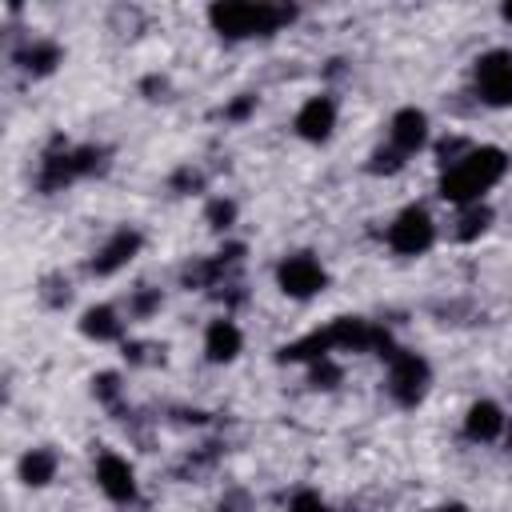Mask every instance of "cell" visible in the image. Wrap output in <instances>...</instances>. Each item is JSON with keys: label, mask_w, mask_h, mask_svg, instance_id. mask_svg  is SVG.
<instances>
[{"label": "cell", "mask_w": 512, "mask_h": 512, "mask_svg": "<svg viewBox=\"0 0 512 512\" xmlns=\"http://www.w3.org/2000/svg\"><path fill=\"white\" fill-rule=\"evenodd\" d=\"M432 244H436V220L428 216V208L408 204V208H400L392 216V224H388V248L396 256H424Z\"/></svg>", "instance_id": "5"}, {"label": "cell", "mask_w": 512, "mask_h": 512, "mask_svg": "<svg viewBox=\"0 0 512 512\" xmlns=\"http://www.w3.org/2000/svg\"><path fill=\"white\" fill-rule=\"evenodd\" d=\"M424 144H428V116L420 108H412V104L400 108V112H392V120H388V152H396L400 160H408Z\"/></svg>", "instance_id": "7"}, {"label": "cell", "mask_w": 512, "mask_h": 512, "mask_svg": "<svg viewBox=\"0 0 512 512\" xmlns=\"http://www.w3.org/2000/svg\"><path fill=\"white\" fill-rule=\"evenodd\" d=\"M504 432H508V416H504V408H500L496 400H476V404L468 408V416H464V436H468V440L492 444V440H500Z\"/></svg>", "instance_id": "11"}, {"label": "cell", "mask_w": 512, "mask_h": 512, "mask_svg": "<svg viewBox=\"0 0 512 512\" xmlns=\"http://www.w3.org/2000/svg\"><path fill=\"white\" fill-rule=\"evenodd\" d=\"M292 128H296L300 140H308V144H324V140L332 136V128H336V100L324 96V92H320V96H308V100L300 104Z\"/></svg>", "instance_id": "8"}, {"label": "cell", "mask_w": 512, "mask_h": 512, "mask_svg": "<svg viewBox=\"0 0 512 512\" xmlns=\"http://www.w3.org/2000/svg\"><path fill=\"white\" fill-rule=\"evenodd\" d=\"M296 12L284 4H268V0H220L208 8V24L224 36V40H252V36H272L280 32Z\"/></svg>", "instance_id": "2"}, {"label": "cell", "mask_w": 512, "mask_h": 512, "mask_svg": "<svg viewBox=\"0 0 512 512\" xmlns=\"http://www.w3.org/2000/svg\"><path fill=\"white\" fill-rule=\"evenodd\" d=\"M240 348H244V332L236 328V320L220 316V320L208 324V332H204V356L212 364H232L240 356Z\"/></svg>", "instance_id": "12"}, {"label": "cell", "mask_w": 512, "mask_h": 512, "mask_svg": "<svg viewBox=\"0 0 512 512\" xmlns=\"http://www.w3.org/2000/svg\"><path fill=\"white\" fill-rule=\"evenodd\" d=\"M140 232L136 228H120V232H112L108 240H104V248L92 256V272L96 276H112V272H120L136 252H140Z\"/></svg>", "instance_id": "10"}, {"label": "cell", "mask_w": 512, "mask_h": 512, "mask_svg": "<svg viewBox=\"0 0 512 512\" xmlns=\"http://www.w3.org/2000/svg\"><path fill=\"white\" fill-rule=\"evenodd\" d=\"M24 60H28L24 68H32V72H48V68L60 60V48H56V44H32V48L24 52Z\"/></svg>", "instance_id": "16"}, {"label": "cell", "mask_w": 512, "mask_h": 512, "mask_svg": "<svg viewBox=\"0 0 512 512\" xmlns=\"http://www.w3.org/2000/svg\"><path fill=\"white\" fill-rule=\"evenodd\" d=\"M472 88L488 108H512V52L488 48L472 64Z\"/></svg>", "instance_id": "4"}, {"label": "cell", "mask_w": 512, "mask_h": 512, "mask_svg": "<svg viewBox=\"0 0 512 512\" xmlns=\"http://www.w3.org/2000/svg\"><path fill=\"white\" fill-rule=\"evenodd\" d=\"M232 212H236V208H232V204H224V200H216V204L208 208V216L216 220V228H228V220H232Z\"/></svg>", "instance_id": "18"}, {"label": "cell", "mask_w": 512, "mask_h": 512, "mask_svg": "<svg viewBox=\"0 0 512 512\" xmlns=\"http://www.w3.org/2000/svg\"><path fill=\"white\" fill-rule=\"evenodd\" d=\"M508 172V152L496 148V144H468L460 156H448L444 160V172H440V184L436 192L456 204V208H472L480 204Z\"/></svg>", "instance_id": "1"}, {"label": "cell", "mask_w": 512, "mask_h": 512, "mask_svg": "<svg viewBox=\"0 0 512 512\" xmlns=\"http://www.w3.org/2000/svg\"><path fill=\"white\" fill-rule=\"evenodd\" d=\"M500 16H504V20L512 24V4H504V8H500Z\"/></svg>", "instance_id": "20"}, {"label": "cell", "mask_w": 512, "mask_h": 512, "mask_svg": "<svg viewBox=\"0 0 512 512\" xmlns=\"http://www.w3.org/2000/svg\"><path fill=\"white\" fill-rule=\"evenodd\" d=\"M52 476H56V452H48V448H28V452L20 456V480H24V484L44 488Z\"/></svg>", "instance_id": "14"}, {"label": "cell", "mask_w": 512, "mask_h": 512, "mask_svg": "<svg viewBox=\"0 0 512 512\" xmlns=\"http://www.w3.org/2000/svg\"><path fill=\"white\" fill-rule=\"evenodd\" d=\"M276 284L292 300H312L316 292H324L328 272H324V264L312 252H292V256H284L276 264Z\"/></svg>", "instance_id": "6"}, {"label": "cell", "mask_w": 512, "mask_h": 512, "mask_svg": "<svg viewBox=\"0 0 512 512\" xmlns=\"http://www.w3.org/2000/svg\"><path fill=\"white\" fill-rule=\"evenodd\" d=\"M96 488L108 500H116V504L136 500V472H132V464L124 456H116V452H100V460H96Z\"/></svg>", "instance_id": "9"}, {"label": "cell", "mask_w": 512, "mask_h": 512, "mask_svg": "<svg viewBox=\"0 0 512 512\" xmlns=\"http://www.w3.org/2000/svg\"><path fill=\"white\" fill-rule=\"evenodd\" d=\"M288 512H332V508H328V504H324L316 492H296Z\"/></svg>", "instance_id": "17"}, {"label": "cell", "mask_w": 512, "mask_h": 512, "mask_svg": "<svg viewBox=\"0 0 512 512\" xmlns=\"http://www.w3.org/2000/svg\"><path fill=\"white\" fill-rule=\"evenodd\" d=\"M384 360H388V380H384L388 396H392L400 408H416V404L428 396V384H432L428 360L416 356V352H408V348H388Z\"/></svg>", "instance_id": "3"}, {"label": "cell", "mask_w": 512, "mask_h": 512, "mask_svg": "<svg viewBox=\"0 0 512 512\" xmlns=\"http://www.w3.org/2000/svg\"><path fill=\"white\" fill-rule=\"evenodd\" d=\"M432 512H464L460 504H444V508H432Z\"/></svg>", "instance_id": "19"}, {"label": "cell", "mask_w": 512, "mask_h": 512, "mask_svg": "<svg viewBox=\"0 0 512 512\" xmlns=\"http://www.w3.org/2000/svg\"><path fill=\"white\" fill-rule=\"evenodd\" d=\"M216 512H232V508H216Z\"/></svg>", "instance_id": "21"}, {"label": "cell", "mask_w": 512, "mask_h": 512, "mask_svg": "<svg viewBox=\"0 0 512 512\" xmlns=\"http://www.w3.org/2000/svg\"><path fill=\"white\" fill-rule=\"evenodd\" d=\"M488 220H492V212H488L484 204H472V208H464V216H460V228H456V240H476V236L488 228Z\"/></svg>", "instance_id": "15"}, {"label": "cell", "mask_w": 512, "mask_h": 512, "mask_svg": "<svg viewBox=\"0 0 512 512\" xmlns=\"http://www.w3.org/2000/svg\"><path fill=\"white\" fill-rule=\"evenodd\" d=\"M80 332H84V336H92V340H120L124 320L116 316V308L96 304V308H88V312L80 316Z\"/></svg>", "instance_id": "13"}]
</instances>
